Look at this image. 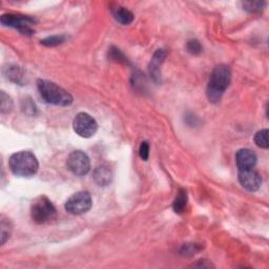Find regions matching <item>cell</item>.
<instances>
[{
  "label": "cell",
  "instance_id": "obj_1",
  "mask_svg": "<svg viewBox=\"0 0 269 269\" xmlns=\"http://www.w3.org/2000/svg\"><path fill=\"white\" fill-rule=\"evenodd\" d=\"M232 73L227 65H218L209 78L206 88V96L209 102L218 103L231 83Z\"/></svg>",
  "mask_w": 269,
  "mask_h": 269
},
{
  "label": "cell",
  "instance_id": "obj_2",
  "mask_svg": "<svg viewBox=\"0 0 269 269\" xmlns=\"http://www.w3.org/2000/svg\"><path fill=\"white\" fill-rule=\"evenodd\" d=\"M37 86L41 98L48 104L56 106H68L73 103L72 95L54 82L39 79Z\"/></svg>",
  "mask_w": 269,
  "mask_h": 269
},
{
  "label": "cell",
  "instance_id": "obj_3",
  "mask_svg": "<svg viewBox=\"0 0 269 269\" xmlns=\"http://www.w3.org/2000/svg\"><path fill=\"white\" fill-rule=\"evenodd\" d=\"M8 164L14 175L26 178L36 175L39 168L36 156L28 151H22L12 155Z\"/></svg>",
  "mask_w": 269,
  "mask_h": 269
},
{
  "label": "cell",
  "instance_id": "obj_4",
  "mask_svg": "<svg viewBox=\"0 0 269 269\" xmlns=\"http://www.w3.org/2000/svg\"><path fill=\"white\" fill-rule=\"evenodd\" d=\"M33 220L38 224H46L57 218V211L52 201L45 196H39L33 201L31 207Z\"/></svg>",
  "mask_w": 269,
  "mask_h": 269
},
{
  "label": "cell",
  "instance_id": "obj_5",
  "mask_svg": "<svg viewBox=\"0 0 269 269\" xmlns=\"http://www.w3.org/2000/svg\"><path fill=\"white\" fill-rule=\"evenodd\" d=\"M1 24L7 27L16 28L17 31L20 32L23 35L32 36L34 35L35 31L33 29L32 25L36 23V20L31 17L21 16V15H14V14H5L1 16Z\"/></svg>",
  "mask_w": 269,
  "mask_h": 269
},
{
  "label": "cell",
  "instance_id": "obj_6",
  "mask_svg": "<svg viewBox=\"0 0 269 269\" xmlns=\"http://www.w3.org/2000/svg\"><path fill=\"white\" fill-rule=\"evenodd\" d=\"M93 206V199L88 192H78L68 199L65 203L66 212L79 216L87 213Z\"/></svg>",
  "mask_w": 269,
  "mask_h": 269
},
{
  "label": "cell",
  "instance_id": "obj_7",
  "mask_svg": "<svg viewBox=\"0 0 269 269\" xmlns=\"http://www.w3.org/2000/svg\"><path fill=\"white\" fill-rule=\"evenodd\" d=\"M66 165L68 171L76 176H85L91 171V161L88 156L82 151H75L69 154Z\"/></svg>",
  "mask_w": 269,
  "mask_h": 269
},
{
  "label": "cell",
  "instance_id": "obj_8",
  "mask_svg": "<svg viewBox=\"0 0 269 269\" xmlns=\"http://www.w3.org/2000/svg\"><path fill=\"white\" fill-rule=\"evenodd\" d=\"M73 127L77 135L82 138H91L96 134L98 124L92 116L86 113H80L75 117Z\"/></svg>",
  "mask_w": 269,
  "mask_h": 269
},
{
  "label": "cell",
  "instance_id": "obj_9",
  "mask_svg": "<svg viewBox=\"0 0 269 269\" xmlns=\"http://www.w3.org/2000/svg\"><path fill=\"white\" fill-rule=\"evenodd\" d=\"M239 182L248 192H257L261 186L262 180L261 177L254 169H247V171H239L238 175Z\"/></svg>",
  "mask_w": 269,
  "mask_h": 269
},
{
  "label": "cell",
  "instance_id": "obj_10",
  "mask_svg": "<svg viewBox=\"0 0 269 269\" xmlns=\"http://www.w3.org/2000/svg\"><path fill=\"white\" fill-rule=\"evenodd\" d=\"M236 163L239 171L253 169L257 163V156L252 149L242 148L240 151L237 152Z\"/></svg>",
  "mask_w": 269,
  "mask_h": 269
},
{
  "label": "cell",
  "instance_id": "obj_11",
  "mask_svg": "<svg viewBox=\"0 0 269 269\" xmlns=\"http://www.w3.org/2000/svg\"><path fill=\"white\" fill-rule=\"evenodd\" d=\"M164 58H165V52L163 51V49H158V51H156V53L154 54L151 63H149V66H148L149 75H151V77L153 78V80L155 82L160 81V78H161L160 66L164 61Z\"/></svg>",
  "mask_w": 269,
  "mask_h": 269
},
{
  "label": "cell",
  "instance_id": "obj_12",
  "mask_svg": "<svg viewBox=\"0 0 269 269\" xmlns=\"http://www.w3.org/2000/svg\"><path fill=\"white\" fill-rule=\"evenodd\" d=\"M94 180L99 186H107L113 180V172L111 167L106 164L98 166L94 173Z\"/></svg>",
  "mask_w": 269,
  "mask_h": 269
},
{
  "label": "cell",
  "instance_id": "obj_13",
  "mask_svg": "<svg viewBox=\"0 0 269 269\" xmlns=\"http://www.w3.org/2000/svg\"><path fill=\"white\" fill-rule=\"evenodd\" d=\"M112 14L115 18V20L123 25H128L134 21V15L131 11H128L127 8L117 5L112 8Z\"/></svg>",
  "mask_w": 269,
  "mask_h": 269
},
{
  "label": "cell",
  "instance_id": "obj_14",
  "mask_svg": "<svg viewBox=\"0 0 269 269\" xmlns=\"http://www.w3.org/2000/svg\"><path fill=\"white\" fill-rule=\"evenodd\" d=\"M186 204H187V194L185 192V189H180V191L177 193V196L173 203V208L175 213L182 214L185 211Z\"/></svg>",
  "mask_w": 269,
  "mask_h": 269
},
{
  "label": "cell",
  "instance_id": "obj_15",
  "mask_svg": "<svg viewBox=\"0 0 269 269\" xmlns=\"http://www.w3.org/2000/svg\"><path fill=\"white\" fill-rule=\"evenodd\" d=\"M12 231H13V226H12L11 221L2 218L1 222H0V235H1V244H4L8 240L9 237H11Z\"/></svg>",
  "mask_w": 269,
  "mask_h": 269
},
{
  "label": "cell",
  "instance_id": "obj_16",
  "mask_svg": "<svg viewBox=\"0 0 269 269\" xmlns=\"http://www.w3.org/2000/svg\"><path fill=\"white\" fill-rule=\"evenodd\" d=\"M255 143L257 146L267 149L269 147L268 143V129H262V131H259L255 135Z\"/></svg>",
  "mask_w": 269,
  "mask_h": 269
},
{
  "label": "cell",
  "instance_id": "obj_17",
  "mask_svg": "<svg viewBox=\"0 0 269 269\" xmlns=\"http://www.w3.org/2000/svg\"><path fill=\"white\" fill-rule=\"evenodd\" d=\"M243 9L248 13H260L265 7V2L263 1H244L242 2Z\"/></svg>",
  "mask_w": 269,
  "mask_h": 269
},
{
  "label": "cell",
  "instance_id": "obj_18",
  "mask_svg": "<svg viewBox=\"0 0 269 269\" xmlns=\"http://www.w3.org/2000/svg\"><path fill=\"white\" fill-rule=\"evenodd\" d=\"M7 78L15 83H22L23 72L19 66H12L7 71Z\"/></svg>",
  "mask_w": 269,
  "mask_h": 269
},
{
  "label": "cell",
  "instance_id": "obj_19",
  "mask_svg": "<svg viewBox=\"0 0 269 269\" xmlns=\"http://www.w3.org/2000/svg\"><path fill=\"white\" fill-rule=\"evenodd\" d=\"M0 103H1V113L2 114H8L12 112L13 108V101L9 96H7L4 92H1L0 94Z\"/></svg>",
  "mask_w": 269,
  "mask_h": 269
},
{
  "label": "cell",
  "instance_id": "obj_20",
  "mask_svg": "<svg viewBox=\"0 0 269 269\" xmlns=\"http://www.w3.org/2000/svg\"><path fill=\"white\" fill-rule=\"evenodd\" d=\"M65 37L64 36H52V37H47L43 40H41V44L48 46V47H53V46H57L60 45L65 41Z\"/></svg>",
  "mask_w": 269,
  "mask_h": 269
},
{
  "label": "cell",
  "instance_id": "obj_21",
  "mask_svg": "<svg viewBox=\"0 0 269 269\" xmlns=\"http://www.w3.org/2000/svg\"><path fill=\"white\" fill-rule=\"evenodd\" d=\"M201 246L198 245V244H193V243H189V244H185L182 246V248L180 249V254L183 255V256H193L195 254H197L198 252L201 251Z\"/></svg>",
  "mask_w": 269,
  "mask_h": 269
},
{
  "label": "cell",
  "instance_id": "obj_22",
  "mask_svg": "<svg viewBox=\"0 0 269 269\" xmlns=\"http://www.w3.org/2000/svg\"><path fill=\"white\" fill-rule=\"evenodd\" d=\"M186 49L189 54L199 55L202 52V45L196 39H193V40H189L186 43Z\"/></svg>",
  "mask_w": 269,
  "mask_h": 269
},
{
  "label": "cell",
  "instance_id": "obj_23",
  "mask_svg": "<svg viewBox=\"0 0 269 269\" xmlns=\"http://www.w3.org/2000/svg\"><path fill=\"white\" fill-rule=\"evenodd\" d=\"M109 57H111L113 60L116 62H120V63H127V59L124 57V55L120 52V49H118L116 47H112L111 51H109Z\"/></svg>",
  "mask_w": 269,
  "mask_h": 269
},
{
  "label": "cell",
  "instance_id": "obj_24",
  "mask_svg": "<svg viewBox=\"0 0 269 269\" xmlns=\"http://www.w3.org/2000/svg\"><path fill=\"white\" fill-rule=\"evenodd\" d=\"M139 155H140L141 159L144 161H147V159L149 157V144L146 141H143L139 148Z\"/></svg>",
  "mask_w": 269,
  "mask_h": 269
},
{
  "label": "cell",
  "instance_id": "obj_25",
  "mask_svg": "<svg viewBox=\"0 0 269 269\" xmlns=\"http://www.w3.org/2000/svg\"><path fill=\"white\" fill-rule=\"evenodd\" d=\"M203 262H200L199 264H195L193 265L194 267H202V268H209V267H213L212 263H208L206 260H202Z\"/></svg>",
  "mask_w": 269,
  "mask_h": 269
}]
</instances>
